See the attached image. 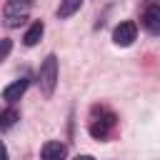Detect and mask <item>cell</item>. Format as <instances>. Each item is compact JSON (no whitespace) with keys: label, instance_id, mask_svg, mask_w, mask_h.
<instances>
[{"label":"cell","instance_id":"6da1fadb","mask_svg":"<svg viewBox=\"0 0 160 160\" xmlns=\"http://www.w3.org/2000/svg\"><path fill=\"white\" fill-rule=\"evenodd\" d=\"M38 85H40L45 98H50L55 92V85H58V58L52 52L42 60V65L38 70Z\"/></svg>","mask_w":160,"mask_h":160},{"label":"cell","instance_id":"7a4b0ae2","mask_svg":"<svg viewBox=\"0 0 160 160\" xmlns=\"http://www.w3.org/2000/svg\"><path fill=\"white\" fill-rule=\"evenodd\" d=\"M32 8V0H8L2 8V22L8 28H18Z\"/></svg>","mask_w":160,"mask_h":160},{"label":"cell","instance_id":"3957f363","mask_svg":"<svg viewBox=\"0 0 160 160\" xmlns=\"http://www.w3.org/2000/svg\"><path fill=\"white\" fill-rule=\"evenodd\" d=\"M135 38H138V25H135L132 20H125V22H120V25L112 30V40H115V45H120V48L132 45Z\"/></svg>","mask_w":160,"mask_h":160},{"label":"cell","instance_id":"277c9868","mask_svg":"<svg viewBox=\"0 0 160 160\" xmlns=\"http://www.w3.org/2000/svg\"><path fill=\"white\" fill-rule=\"evenodd\" d=\"M140 22H142V28L150 32V35H160V5H148L145 8V12H142V18H140Z\"/></svg>","mask_w":160,"mask_h":160},{"label":"cell","instance_id":"5b68a950","mask_svg":"<svg viewBox=\"0 0 160 160\" xmlns=\"http://www.w3.org/2000/svg\"><path fill=\"white\" fill-rule=\"evenodd\" d=\"M28 85H30V80H28V78H20V80H15V82H10L8 88H2V100H5L8 105H12V102H18V100L22 98V92L28 90Z\"/></svg>","mask_w":160,"mask_h":160},{"label":"cell","instance_id":"8992f818","mask_svg":"<svg viewBox=\"0 0 160 160\" xmlns=\"http://www.w3.org/2000/svg\"><path fill=\"white\" fill-rule=\"evenodd\" d=\"M65 155H68V148L60 140H48L40 148V158L42 160H65Z\"/></svg>","mask_w":160,"mask_h":160},{"label":"cell","instance_id":"52a82bcc","mask_svg":"<svg viewBox=\"0 0 160 160\" xmlns=\"http://www.w3.org/2000/svg\"><path fill=\"white\" fill-rule=\"evenodd\" d=\"M115 128V115H105V118H100V120H95L92 125H90V135L92 138H98V140H102V138H108V132Z\"/></svg>","mask_w":160,"mask_h":160},{"label":"cell","instance_id":"ba28073f","mask_svg":"<svg viewBox=\"0 0 160 160\" xmlns=\"http://www.w3.org/2000/svg\"><path fill=\"white\" fill-rule=\"evenodd\" d=\"M42 32H45V25H42V20H35V22L28 28V32L22 35V42H25L28 48H32V45H38V42H40Z\"/></svg>","mask_w":160,"mask_h":160},{"label":"cell","instance_id":"9c48e42d","mask_svg":"<svg viewBox=\"0 0 160 160\" xmlns=\"http://www.w3.org/2000/svg\"><path fill=\"white\" fill-rule=\"evenodd\" d=\"M80 5H82V0H60V8H58V18H70V15H75L78 10H80Z\"/></svg>","mask_w":160,"mask_h":160},{"label":"cell","instance_id":"30bf717a","mask_svg":"<svg viewBox=\"0 0 160 160\" xmlns=\"http://www.w3.org/2000/svg\"><path fill=\"white\" fill-rule=\"evenodd\" d=\"M18 120H20V112H18L15 108H5L2 115H0V128H2V130H10Z\"/></svg>","mask_w":160,"mask_h":160},{"label":"cell","instance_id":"8fae6325","mask_svg":"<svg viewBox=\"0 0 160 160\" xmlns=\"http://www.w3.org/2000/svg\"><path fill=\"white\" fill-rule=\"evenodd\" d=\"M10 52V40H2V58H8Z\"/></svg>","mask_w":160,"mask_h":160},{"label":"cell","instance_id":"7c38bea8","mask_svg":"<svg viewBox=\"0 0 160 160\" xmlns=\"http://www.w3.org/2000/svg\"><path fill=\"white\" fill-rule=\"evenodd\" d=\"M72 160H95L92 155H78V158H72Z\"/></svg>","mask_w":160,"mask_h":160}]
</instances>
